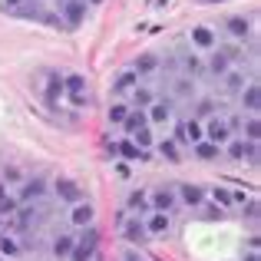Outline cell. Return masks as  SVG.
I'll return each mask as SVG.
<instances>
[{
  "instance_id": "1",
  "label": "cell",
  "mask_w": 261,
  "mask_h": 261,
  "mask_svg": "<svg viewBox=\"0 0 261 261\" xmlns=\"http://www.w3.org/2000/svg\"><path fill=\"white\" fill-rule=\"evenodd\" d=\"M231 136H235V129H231V122L225 119V116L212 113L208 119H205V126H202V139L215 142V146H225V142H228Z\"/></svg>"
},
{
  "instance_id": "2",
  "label": "cell",
  "mask_w": 261,
  "mask_h": 261,
  "mask_svg": "<svg viewBox=\"0 0 261 261\" xmlns=\"http://www.w3.org/2000/svg\"><path fill=\"white\" fill-rule=\"evenodd\" d=\"M172 109H175V102L169 99V96H166V99H159V96H155V99L146 106V119H149V126H159V129H162V126H169V122H172Z\"/></svg>"
},
{
  "instance_id": "3",
  "label": "cell",
  "mask_w": 261,
  "mask_h": 261,
  "mask_svg": "<svg viewBox=\"0 0 261 261\" xmlns=\"http://www.w3.org/2000/svg\"><path fill=\"white\" fill-rule=\"evenodd\" d=\"M96 242H99V235H96L93 225L83 228V235L76 238V245H73V251H70V261H89L96 255Z\"/></svg>"
},
{
  "instance_id": "4",
  "label": "cell",
  "mask_w": 261,
  "mask_h": 261,
  "mask_svg": "<svg viewBox=\"0 0 261 261\" xmlns=\"http://www.w3.org/2000/svg\"><path fill=\"white\" fill-rule=\"evenodd\" d=\"M93 218H96L93 205L80 198V202H73V205H70V215H66V222H70V228H73V231H83V228H89V225H93Z\"/></svg>"
},
{
  "instance_id": "5",
  "label": "cell",
  "mask_w": 261,
  "mask_h": 261,
  "mask_svg": "<svg viewBox=\"0 0 261 261\" xmlns=\"http://www.w3.org/2000/svg\"><path fill=\"white\" fill-rule=\"evenodd\" d=\"M175 142L178 146H195V142H202V119H185L175 126Z\"/></svg>"
},
{
  "instance_id": "6",
  "label": "cell",
  "mask_w": 261,
  "mask_h": 261,
  "mask_svg": "<svg viewBox=\"0 0 261 261\" xmlns=\"http://www.w3.org/2000/svg\"><path fill=\"white\" fill-rule=\"evenodd\" d=\"M86 0H60V17L66 27H80L86 20Z\"/></svg>"
},
{
  "instance_id": "7",
  "label": "cell",
  "mask_w": 261,
  "mask_h": 261,
  "mask_svg": "<svg viewBox=\"0 0 261 261\" xmlns=\"http://www.w3.org/2000/svg\"><path fill=\"white\" fill-rule=\"evenodd\" d=\"M175 205H178L175 189H166V185H162V189H152V192H149V208H152V212H169V215H172Z\"/></svg>"
},
{
  "instance_id": "8",
  "label": "cell",
  "mask_w": 261,
  "mask_h": 261,
  "mask_svg": "<svg viewBox=\"0 0 261 261\" xmlns=\"http://www.w3.org/2000/svg\"><path fill=\"white\" fill-rule=\"evenodd\" d=\"M189 43L195 46V50L208 53L212 46H218V33L212 30V27H192V30H189Z\"/></svg>"
},
{
  "instance_id": "9",
  "label": "cell",
  "mask_w": 261,
  "mask_h": 261,
  "mask_svg": "<svg viewBox=\"0 0 261 261\" xmlns=\"http://www.w3.org/2000/svg\"><path fill=\"white\" fill-rule=\"evenodd\" d=\"M205 202H212L218 212H228V208H235V192L222 189V185H212V189H205Z\"/></svg>"
},
{
  "instance_id": "10",
  "label": "cell",
  "mask_w": 261,
  "mask_h": 261,
  "mask_svg": "<svg viewBox=\"0 0 261 261\" xmlns=\"http://www.w3.org/2000/svg\"><path fill=\"white\" fill-rule=\"evenodd\" d=\"M175 198L185 202L189 208H202V205H205V189H202V185H189V182L175 185Z\"/></svg>"
},
{
  "instance_id": "11",
  "label": "cell",
  "mask_w": 261,
  "mask_h": 261,
  "mask_svg": "<svg viewBox=\"0 0 261 261\" xmlns=\"http://www.w3.org/2000/svg\"><path fill=\"white\" fill-rule=\"evenodd\" d=\"M142 225H146L149 235H166V231L172 228V218H169V212H146V215H142Z\"/></svg>"
},
{
  "instance_id": "12",
  "label": "cell",
  "mask_w": 261,
  "mask_h": 261,
  "mask_svg": "<svg viewBox=\"0 0 261 261\" xmlns=\"http://www.w3.org/2000/svg\"><path fill=\"white\" fill-rule=\"evenodd\" d=\"M122 235H126L133 245H146V242H149V231H146V225H142L139 215L122 218Z\"/></svg>"
},
{
  "instance_id": "13",
  "label": "cell",
  "mask_w": 261,
  "mask_h": 261,
  "mask_svg": "<svg viewBox=\"0 0 261 261\" xmlns=\"http://www.w3.org/2000/svg\"><path fill=\"white\" fill-rule=\"evenodd\" d=\"M53 192H57V198H60V202H66V205H73V202L83 198V189H80L73 178H57V182H53Z\"/></svg>"
},
{
  "instance_id": "14",
  "label": "cell",
  "mask_w": 261,
  "mask_h": 261,
  "mask_svg": "<svg viewBox=\"0 0 261 261\" xmlns=\"http://www.w3.org/2000/svg\"><path fill=\"white\" fill-rule=\"evenodd\" d=\"M113 152H119L122 159H133V162H149V159H152V152H149V149H139L133 139H129V136H126L122 142H116Z\"/></svg>"
},
{
  "instance_id": "15",
  "label": "cell",
  "mask_w": 261,
  "mask_h": 261,
  "mask_svg": "<svg viewBox=\"0 0 261 261\" xmlns=\"http://www.w3.org/2000/svg\"><path fill=\"white\" fill-rule=\"evenodd\" d=\"M139 83H142V76L133 70V66H129V70H122L119 76L113 80V93H116V96H129V93H133V89L139 86Z\"/></svg>"
},
{
  "instance_id": "16",
  "label": "cell",
  "mask_w": 261,
  "mask_h": 261,
  "mask_svg": "<svg viewBox=\"0 0 261 261\" xmlns=\"http://www.w3.org/2000/svg\"><path fill=\"white\" fill-rule=\"evenodd\" d=\"M63 93L73 99V106H83V102L89 99V93H86V80H83V76H76V73H73V76H66Z\"/></svg>"
},
{
  "instance_id": "17",
  "label": "cell",
  "mask_w": 261,
  "mask_h": 261,
  "mask_svg": "<svg viewBox=\"0 0 261 261\" xmlns=\"http://www.w3.org/2000/svg\"><path fill=\"white\" fill-rule=\"evenodd\" d=\"M225 30H228V37L235 40V43H242V40L251 37V23L245 17H228L225 20Z\"/></svg>"
},
{
  "instance_id": "18",
  "label": "cell",
  "mask_w": 261,
  "mask_h": 261,
  "mask_svg": "<svg viewBox=\"0 0 261 261\" xmlns=\"http://www.w3.org/2000/svg\"><path fill=\"white\" fill-rule=\"evenodd\" d=\"M43 192H46V182H43V178H30V182H23L17 202H37V198H43Z\"/></svg>"
},
{
  "instance_id": "19",
  "label": "cell",
  "mask_w": 261,
  "mask_h": 261,
  "mask_svg": "<svg viewBox=\"0 0 261 261\" xmlns=\"http://www.w3.org/2000/svg\"><path fill=\"white\" fill-rule=\"evenodd\" d=\"M152 99H155V89L146 86V83H139L133 93H129V106H133V109H146Z\"/></svg>"
},
{
  "instance_id": "20",
  "label": "cell",
  "mask_w": 261,
  "mask_h": 261,
  "mask_svg": "<svg viewBox=\"0 0 261 261\" xmlns=\"http://www.w3.org/2000/svg\"><path fill=\"white\" fill-rule=\"evenodd\" d=\"M238 96H242V109H248V113H258V106H261V89H258V83H245Z\"/></svg>"
},
{
  "instance_id": "21",
  "label": "cell",
  "mask_w": 261,
  "mask_h": 261,
  "mask_svg": "<svg viewBox=\"0 0 261 261\" xmlns=\"http://www.w3.org/2000/svg\"><path fill=\"white\" fill-rule=\"evenodd\" d=\"M218 80H222V86L228 89V93H242V86L248 83V80H245V70H225Z\"/></svg>"
},
{
  "instance_id": "22",
  "label": "cell",
  "mask_w": 261,
  "mask_h": 261,
  "mask_svg": "<svg viewBox=\"0 0 261 261\" xmlns=\"http://www.w3.org/2000/svg\"><path fill=\"white\" fill-rule=\"evenodd\" d=\"M142 126H149L146 109H129V116L122 119V129H126V136H133L136 129H142Z\"/></svg>"
},
{
  "instance_id": "23",
  "label": "cell",
  "mask_w": 261,
  "mask_h": 261,
  "mask_svg": "<svg viewBox=\"0 0 261 261\" xmlns=\"http://www.w3.org/2000/svg\"><path fill=\"white\" fill-rule=\"evenodd\" d=\"M73 245H76V238H73V235H57V238H53V258L66 261V258H70V251H73Z\"/></svg>"
},
{
  "instance_id": "24",
  "label": "cell",
  "mask_w": 261,
  "mask_h": 261,
  "mask_svg": "<svg viewBox=\"0 0 261 261\" xmlns=\"http://www.w3.org/2000/svg\"><path fill=\"white\" fill-rule=\"evenodd\" d=\"M192 152L198 155V159H205V162H212V159H218L222 155V146H215V142H208V139H202V142H195L192 146Z\"/></svg>"
},
{
  "instance_id": "25",
  "label": "cell",
  "mask_w": 261,
  "mask_h": 261,
  "mask_svg": "<svg viewBox=\"0 0 261 261\" xmlns=\"http://www.w3.org/2000/svg\"><path fill=\"white\" fill-rule=\"evenodd\" d=\"M225 152H228V159H235V162H242L245 159V149H248V139H242V136H231L228 142H225Z\"/></svg>"
},
{
  "instance_id": "26",
  "label": "cell",
  "mask_w": 261,
  "mask_h": 261,
  "mask_svg": "<svg viewBox=\"0 0 261 261\" xmlns=\"http://www.w3.org/2000/svg\"><path fill=\"white\" fill-rule=\"evenodd\" d=\"M133 70L139 73V76H149V73L159 70V57H152V53H142V57L133 63Z\"/></svg>"
},
{
  "instance_id": "27",
  "label": "cell",
  "mask_w": 261,
  "mask_h": 261,
  "mask_svg": "<svg viewBox=\"0 0 261 261\" xmlns=\"http://www.w3.org/2000/svg\"><path fill=\"white\" fill-rule=\"evenodd\" d=\"M126 208L129 212H139V215L152 212V208H149V192H133V195H129V202H126Z\"/></svg>"
},
{
  "instance_id": "28",
  "label": "cell",
  "mask_w": 261,
  "mask_h": 261,
  "mask_svg": "<svg viewBox=\"0 0 261 261\" xmlns=\"http://www.w3.org/2000/svg\"><path fill=\"white\" fill-rule=\"evenodd\" d=\"M242 139H248V142H258V136H261V126H258V113H248V119L242 122Z\"/></svg>"
},
{
  "instance_id": "29",
  "label": "cell",
  "mask_w": 261,
  "mask_h": 261,
  "mask_svg": "<svg viewBox=\"0 0 261 261\" xmlns=\"http://www.w3.org/2000/svg\"><path fill=\"white\" fill-rule=\"evenodd\" d=\"M129 109H133V106H129L126 99H116L113 106H109V122H113V126H122V119L129 116Z\"/></svg>"
},
{
  "instance_id": "30",
  "label": "cell",
  "mask_w": 261,
  "mask_h": 261,
  "mask_svg": "<svg viewBox=\"0 0 261 261\" xmlns=\"http://www.w3.org/2000/svg\"><path fill=\"white\" fill-rule=\"evenodd\" d=\"M155 149H159V155H162V159H169V162H178V159H182V152H178V142H175V139H162Z\"/></svg>"
},
{
  "instance_id": "31",
  "label": "cell",
  "mask_w": 261,
  "mask_h": 261,
  "mask_svg": "<svg viewBox=\"0 0 261 261\" xmlns=\"http://www.w3.org/2000/svg\"><path fill=\"white\" fill-rule=\"evenodd\" d=\"M17 251H20V245H17V242H13V238H10V235H0V255H7V258H13V255H17Z\"/></svg>"
},
{
  "instance_id": "32",
  "label": "cell",
  "mask_w": 261,
  "mask_h": 261,
  "mask_svg": "<svg viewBox=\"0 0 261 261\" xmlns=\"http://www.w3.org/2000/svg\"><path fill=\"white\" fill-rule=\"evenodd\" d=\"M195 113H198V119H208V116L215 113V102H212V99H202V102L195 106Z\"/></svg>"
},
{
  "instance_id": "33",
  "label": "cell",
  "mask_w": 261,
  "mask_h": 261,
  "mask_svg": "<svg viewBox=\"0 0 261 261\" xmlns=\"http://www.w3.org/2000/svg\"><path fill=\"white\" fill-rule=\"evenodd\" d=\"M245 218H248L251 225L258 222V202H248V215H245Z\"/></svg>"
},
{
  "instance_id": "34",
  "label": "cell",
  "mask_w": 261,
  "mask_h": 261,
  "mask_svg": "<svg viewBox=\"0 0 261 261\" xmlns=\"http://www.w3.org/2000/svg\"><path fill=\"white\" fill-rule=\"evenodd\" d=\"M248 261H258V248H251V255H248Z\"/></svg>"
},
{
  "instance_id": "35",
  "label": "cell",
  "mask_w": 261,
  "mask_h": 261,
  "mask_svg": "<svg viewBox=\"0 0 261 261\" xmlns=\"http://www.w3.org/2000/svg\"><path fill=\"white\" fill-rule=\"evenodd\" d=\"M86 4H102V0H86Z\"/></svg>"
},
{
  "instance_id": "36",
  "label": "cell",
  "mask_w": 261,
  "mask_h": 261,
  "mask_svg": "<svg viewBox=\"0 0 261 261\" xmlns=\"http://www.w3.org/2000/svg\"><path fill=\"white\" fill-rule=\"evenodd\" d=\"M212 4H222V0H212Z\"/></svg>"
},
{
  "instance_id": "37",
  "label": "cell",
  "mask_w": 261,
  "mask_h": 261,
  "mask_svg": "<svg viewBox=\"0 0 261 261\" xmlns=\"http://www.w3.org/2000/svg\"><path fill=\"white\" fill-rule=\"evenodd\" d=\"M0 261H4V258H0Z\"/></svg>"
}]
</instances>
